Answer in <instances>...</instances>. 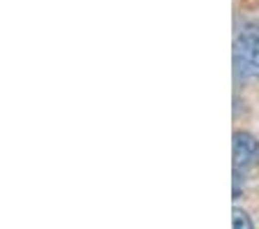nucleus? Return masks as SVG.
Wrapping results in <instances>:
<instances>
[{
    "mask_svg": "<svg viewBox=\"0 0 259 229\" xmlns=\"http://www.w3.org/2000/svg\"><path fill=\"white\" fill-rule=\"evenodd\" d=\"M234 60L241 76L259 79V37L257 35H243L236 39L234 47Z\"/></svg>",
    "mask_w": 259,
    "mask_h": 229,
    "instance_id": "f257e3e1",
    "label": "nucleus"
},
{
    "mask_svg": "<svg viewBox=\"0 0 259 229\" xmlns=\"http://www.w3.org/2000/svg\"><path fill=\"white\" fill-rule=\"evenodd\" d=\"M259 162V142L248 132L234 134V171L243 174Z\"/></svg>",
    "mask_w": 259,
    "mask_h": 229,
    "instance_id": "f03ea898",
    "label": "nucleus"
},
{
    "mask_svg": "<svg viewBox=\"0 0 259 229\" xmlns=\"http://www.w3.org/2000/svg\"><path fill=\"white\" fill-rule=\"evenodd\" d=\"M232 222H234V227H238V229H252L254 227L252 220H250V215L238 206L232 211Z\"/></svg>",
    "mask_w": 259,
    "mask_h": 229,
    "instance_id": "7ed1b4c3",
    "label": "nucleus"
}]
</instances>
